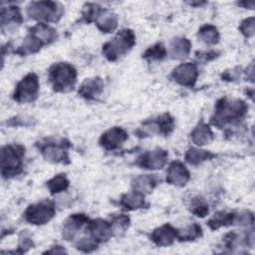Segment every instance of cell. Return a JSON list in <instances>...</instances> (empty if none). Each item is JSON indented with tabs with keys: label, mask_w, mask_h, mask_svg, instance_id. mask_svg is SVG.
<instances>
[{
	"label": "cell",
	"mask_w": 255,
	"mask_h": 255,
	"mask_svg": "<svg viewBox=\"0 0 255 255\" xmlns=\"http://www.w3.org/2000/svg\"><path fill=\"white\" fill-rule=\"evenodd\" d=\"M135 43V37L131 30L120 31L111 41L103 46V54L110 61H116L127 54Z\"/></svg>",
	"instance_id": "cell-1"
},
{
	"label": "cell",
	"mask_w": 255,
	"mask_h": 255,
	"mask_svg": "<svg viewBox=\"0 0 255 255\" xmlns=\"http://www.w3.org/2000/svg\"><path fill=\"white\" fill-rule=\"evenodd\" d=\"M77 73L75 68L68 63L54 64L49 70V80L57 92H68L73 89Z\"/></svg>",
	"instance_id": "cell-2"
},
{
	"label": "cell",
	"mask_w": 255,
	"mask_h": 255,
	"mask_svg": "<svg viewBox=\"0 0 255 255\" xmlns=\"http://www.w3.org/2000/svg\"><path fill=\"white\" fill-rule=\"evenodd\" d=\"M25 148L20 144H10L1 149V172L4 177L17 175L22 170Z\"/></svg>",
	"instance_id": "cell-3"
},
{
	"label": "cell",
	"mask_w": 255,
	"mask_h": 255,
	"mask_svg": "<svg viewBox=\"0 0 255 255\" xmlns=\"http://www.w3.org/2000/svg\"><path fill=\"white\" fill-rule=\"evenodd\" d=\"M248 107L243 101H228L221 99L218 101L215 109L216 124H226L240 120L247 112Z\"/></svg>",
	"instance_id": "cell-4"
},
{
	"label": "cell",
	"mask_w": 255,
	"mask_h": 255,
	"mask_svg": "<svg viewBox=\"0 0 255 255\" xmlns=\"http://www.w3.org/2000/svg\"><path fill=\"white\" fill-rule=\"evenodd\" d=\"M27 12L31 18L38 21H57L62 15V10L58 8V4L51 1L31 2Z\"/></svg>",
	"instance_id": "cell-5"
},
{
	"label": "cell",
	"mask_w": 255,
	"mask_h": 255,
	"mask_svg": "<svg viewBox=\"0 0 255 255\" xmlns=\"http://www.w3.org/2000/svg\"><path fill=\"white\" fill-rule=\"evenodd\" d=\"M38 92V78L34 73H30L17 84L13 97L18 103H30L37 98Z\"/></svg>",
	"instance_id": "cell-6"
},
{
	"label": "cell",
	"mask_w": 255,
	"mask_h": 255,
	"mask_svg": "<svg viewBox=\"0 0 255 255\" xmlns=\"http://www.w3.org/2000/svg\"><path fill=\"white\" fill-rule=\"evenodd\" d=\"M54 215V205L47 200L30 205L24 213L25 220L35 225H42L49 222Z\"/></svg>",
	"instance_id": "cell-7"
},
{
	"label": "cell",
	"mask_w": 255,
	"mask_h": 255,
	"mask_svg": "<svg viewBox=\"0 0 255 255\" xmlns=\"http://www.w3.org/2000/svg\"><path fill=\"white\" fill-rule=\"evenodd\" d=\"M198 76L197 68L192 63H184L176 67L172 72L173 79L180 85L191 87L194 85Z\"/></svg>",
	"instance_id": "cell-8"
},
{
	"label": "cell",
	"mask_w": 255,
	"mask_h": 255,
	"mask_svg": "<svg viewBox=\"0 0 255 255\" xmlns=\"http://www.w3.org/2000/svg\"><path fill=\"white\" fill-rule=\"evenodd\" d=\"M167 160V152L161 148L143 153L137 160V164L146 169L161 168Z\"/></svg>",
	"instance_id": "cell-9"
},
{
	"label": "cell",
	"mask_w": 255,
	"mask_h": 255,
	"mask_svg": "<svg viewBox=\"0 0 255 255\" xmlns=\"http://www.w3.org/2000/svg\"><path fill=\"white\" fill-rule=\"evenodd\" d=\"M66 146L67 145L64 143L46 142L41 143L39 149L47 160L52 162H65V160L69 159Z\"/></svg>",
	"instance_id": "cell-10"
},
{
	"label": "cell",
	"mask_w": 255,
	"mask_h": 255,
	"mask_svg": "<svg viewBox=\"0 0 255 255\" xmlns=\"http://www.w3.org/2000/svg\"><path fill=\"white\" fill-rule=\"evenodd\" d=\"M87 230L89 231L91 238H93L98 243L109 240L113 234L112 224L103 219L92 220L88 224Z\"/></svg>",
	"instance_id": "cell-11"
},
{
	"label": "cell",
	"mask_w": 255,
	"mask_h": 255,
	"mask_svg": "<svg viewBox=\"0 0 255 255\" xmlns=\"http://www.w3.org/2000/svg\"><path fill=\"white\" fill-rule=\"evenodd\" d=\"M128 138V133L122 128L115 127L108 129L101 136L100 142L107 149H115L119 147Z\"/></svg>",
	"instance_id": "cell-12"
},
{
	"label": "cell",
	"mask_w": 255,
	"mask_h": 255,
	"mask_svg": "<svg viewBox=\"0 0 255 255\" xmlns=\"http://www.w3.org/2000/svg\"><path fill=\"white\" fill-rule=\"evenodd\" d=\"M189 180V172L180 161H173L167 170L166 181L177 186L184 185Z\"/></svg>",
	"instance_id": "cell-13"
},
{
	"label": "cell",
	"mask_w": 255,
	"mask_h": 255,
	"mask_svg": "<svg viewBox=\"0 0 255 255\" xmlns=\"http://www.w3.org/2000/svg\"><path fill=\"white\" fill-rule=\"evenodd\" d=\"M178 231L169 224H165L159 228L153 230L150 235L151 240L158 246L170 245L177 237Z\"/></svg>",
	"instance_id": "cell-14"
},
{
	"label": "cell",
	"mask_w": 255,
	"mask_h": 255,
	"mask_svg": "<svg viewBox=\"0 0 255 255\" xmlns=\"http://www.w3.org/2000/svg\"><path fill=\"white\" fill-rule=\"evenodd\" d=\"M88 222V217L85 214H73L71 215L63 225V238L71 240L75 237L79 229Z\"/></svg>",
	"instance_id": "cell-15"
},
{
	"label": "cell",
	"mask_w": 255,
	"mask_h": 255,
	"mask_svg": "<svg viewBox=\"0 0 255 255\" xmlns=\"http://www.w3.org/2000/svg\"><path fill=\"white\" fill-rule=\"evenodd\" d=\"M103 88L104 84L100 78L86 79L79 89V94L88 100H93L101 95Z\"/></svg>",
	"instance_id": "cell-16"
},
{
	"label": "cell",
	"mask_w": 255,
	"mask_h": 255,
	"mask_svg": "<svg viewBox=\"0 0 255 255\" xmlns=\"http://www.w3.org/2000/svg\"><path fill=\"white\" fill-rule=\"evenodd\" d=\"M191 48V43L186 38H175L170 44V52L172 58L184 59L188 56Z\"/></svg>",
	"instance_id": "cell-17"
},
{
	"label": "cell",
	"mask_w": 255,
	"mask_h": 255,
	"mask_svg": "<svg viewBox=\"0 0 255 255\" xmlns=\"http://www.w3.org/2000/svg\"><path fill=\"white\" fill-rule=\"evenodd\" d=\"M95 22L101 31H103L105 33H110V32H113L117 28L118 18L112 12L104 10L101 12V14L96 19Z\"/></svg>",
	"instance_id": "cell-18"
},
{
	"label": "cell",
	"mask_w": 255,
	"mask_h": 255,
	"mask_svg": "<svg viewBox=\"0 0 255 255\" xmlns=\"http://www.w3.org/2000/svg\"><path fill=\"white\" fill-rule=\"evenodd\" d=\"M192 141L197 145H203L209 143L213 138V133L210 128L204 124L200 123L191 133Z\"/></svg>",
	"instance_id": "cell-19"
},
{
	"label": "cell",
	"mask_w": 255,
	"mask_h": 255,
	"mask_svg": "<svg viewBox=\"0 0 255 255\" xmlns=\"http://www.w3.org/2000/svg\"><path fill=\"white\" fill-rule=\"evenodd\" d=\"M31 34L39 38L43 43H50L57 39L56 31L45 23H39L31 29Z\"/></svg>",
	"instance_id": "cell-20"
},
{
	"label": "cell",
	"mask_w": 255,
	"mask_h": 255,
	"mask_svg": "<svg viewBox=\"0 0 255 255\" xmlns=\"http://www.w3.org/2000/svg\"><path fill=\"white\" fill-rule=\"evenodd\" d=\"M156 183H157V180L155 176L146 174V175H141L136 177L134 179V182L132 183V186H133V190L140 192L144 195L146 193L151 192V190L154 188Z\"/></svg>",
	"instance_id": "cell-21"
},
{
	"label": "cell",
	"mask_w": 255,
	"mask_h": 255,
	"mask_svg": "<svg viewBox=\"0 0 255 255\" xmlns=\"http://www.w3.org/2000/svg\"><path fill=\"white\" fill-rule=\"evenodd\" d=\"M121 204L127 209H137L144 205V195L135 190L124 194L121 199Z\"/></svg>",
	"instance_id": "cell-22"
},
{
	"label": "cell",
	"mask_w": 255,
	"mask_h": 255,
	"mask_svg": "<svg viewBox=\"0 0 255 255\" xmlns=\"http://www.w3.org/2000/svg\"><path fill=\"white\" fill-rule=\"evenodd\" d=\"M43 44L44 43L39 38H37L33 34H30L29 36H27L24 39L23 44L19 47L17 53L20 55H27V54L35 53L41 49Z\"/></svg>",
	"instance_id": "cell-23"
},
{
	"label": "cell",
	"mask_w": 255,
	"mask_h": 255,
	"mask_svg": "<svg viewBox=\"0 0 255 255\" xmlns=\"http://www.w3.org/2000/svg\"><path fill=\"white\" fill-rule=\"evenodd\" d=\"M213 156H214V154H212L211 152H209L207 150H202L199 148L191 147L187 150V152L185 154V159L191 164H198L206 159L212 158Z\"/></svg>",
	"instance_id": "cell-24"
},
{
	"label": "cell",
	"mask_w": 255,
	"mask_h": 255,
	"mask_svg": "<svg viewBox=\"0 0 255 255\" xmlns=\"http://www.w3.org/2000/svg\"><path fill=\"white\" fill-rule=\"evenodd\" d=\"M233 219H234V215L232 213L219 211L210 218V220L208 221V225L211 229H217L221 226H226L231 224L233 222Z\"/></svg>",
	"instance_id": "cell-25"
},
{
	"label": "cell",
	"mask_w": 255,
	"mask_h": 255,
	"mask_svg": "<svg viewBox=\"0 0 255 255\" xmlns=\"http://www.w3.org/2000/svg\"><path fill=\"white\" fill-rule=\"evenodd\" d=\"M47 186L52 194L64 191L69 186V180L65 174H58L47 182Z\"/></svg>",
	"instance_id": "cell-26"
},
{
	"label": "cell",
	"mask_w": 255,
	"mask_h": 255,
	"mask_svg": "<svg viewBox=\"0 0 255 255\" xmlns=\"http://www.w3.org/2000/svg\"><path fill=\"white\" fill-rule=\"evenodd\" d=\"M198 35L207 44H215L218 42L219 39L217 29L209 24L202 26L198 32Z\"/></svg>",
	"instance_id": "cell-27"
},
{
	"label": "cell",
	"mask_w": 255,
	"mask_h": 255,
	"mask_svg": "<svg viewBox=\"0 0 255 255\" xmlns=\"http://www.w3.org/2000/svg\"><path fill=\"white\" fill-rule=\"evenodd\" d=\"M1 19H2V24L3 25L6 22H10V21L20 22L21 21V14L19 12L18 7L10 6V7H7V8H2L1 9Z\"/></svg>",
	"instance_id": "cell-28"
},
{
	"label": "cell",
	"mask_w": 255,
	"mask_h": 255,
	"mask_svg": "<svg viewBox=\"0 0 255 255\" xmlns=\"http://www.w3.org/2000/svg\"><path fill=\"white\" fill-rule=\"evenodd\" d=\"M166 50L162 44H155L152 47H149L143 54V57L148 60H161L165 57Z\"/></svg>",
	"instance_id": "cell-29"
},
{
	"label": "cell",
	"mask_w": 255,
	"mask_h": 255,
	"mask_svg": "<svg viewBox=\"0 0 255 255\" xmlns=\"http://www.w3.org/2000/svg\"><path fill=\"white\" fill-rule=\"evenodd\" d=\"M174 127L173 119L168 115H162L156 122V128H158V131L163 134H168Z\"/></svg>",
	"instance_id": "cell-30"
},
{
	"label": "cell",
	"mask_w": 255,
	"mask_h": 255,
	"mask_svg": "<svg viewBox=\"0 0 255 255\" xmlns=\"http://www.w3.org/2000/svg\"><path fill=\"white\" fill-rule=\"evenodd\" d=\"M201 236V228L199 225L197 224H192L189 225L188 227H186L184 230H182L179 235L178 238L182 241V240H193L197 237Z\"/></svg>",
	"instance_id": "cell-31"
},
{
	"label": "cell",
	"mask_w": 255,
	"mask_h": 255,
	"mask_svg": "<svg viewBox=\"0 0 255 255\" xmlns=\"http://www.w3.org/2000/svg\"><path fill=\"white\" fill-rule=\"evenodd\" d=\"M191 211L198 217H204L208 213V206L203 198L196 197L191 201Z\"/></svg>",
	"instance_id": "cell-32"
},
{
	"label": "cell",
	"mask_w": 255,
	"mask_h": 255,
	"mask_svg": "<svg viewBox=\"0 0 255 255\" xmlns=\"http://www.w3.org/2000/svg\"><path fill=\"white\" fill-rule=\"evenodd\" d=\"M98 246V242L95 241L93 238H82L78 243H77V248L79 250L85 251V252H90L94 249H96Z\"/></svg>",
	"instance_id": "cell-33"
},
{
	"label": "cell",
	"mask_w": 255,
	"mask_h": 255,
	"mask_svg": "<svg viewBox=\"0 0 255 255\" xmlns=\"http://www.w3.org/2000/svg\"><path fill=\"white\" fill-rule=\"evenodd\" d=\"M240 31L242 34H244L246 37H252L254 35V18L250 17L245 19L240 27Z\"/></svg>",
	"instance_id": "cell-34"
},
{
	"label": "cell",
	"mask_w": 255,
	"mask_h": 255,
	"mask_svg": "<svg viewBox=\"0 0 255 255\" xmlns=\"http://www.w3.org/2000/svg\"><path fill=\"white\" fill-rule=\"evenodd\" d=\"M128 223H129L128 217H127L125 215H119L117 217H114L113 222L111 224H112V226H115L117 229L125 230L128 226Z\"/></svg>",
	"instance_id": "cell-35"
},
{
	"label": "cell",
	"mask_w": 255,
	"mask_h": 255,
	"mask_svg": "<svg viewBox=\"0 0 255 255\" xmlns=\"http://www.w3.org/2000/svg\"><path fill=\"white\" fill-rule=\"evenodd\" d=\"M238 222L239 224L245 225V224H251L253 222V215L252 213L249 212H244L239 215L238 217Z\"/></svg>",
	"instance_id": "cell-36"
}]
</instances>
